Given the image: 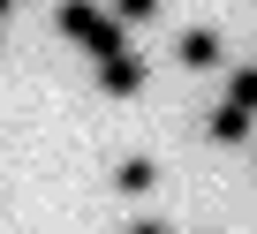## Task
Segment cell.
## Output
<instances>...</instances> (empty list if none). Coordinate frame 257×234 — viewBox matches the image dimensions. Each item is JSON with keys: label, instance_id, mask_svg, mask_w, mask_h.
<instances>
[{"label": "cell", "instance_id": "6da1fadb", "mask_svg": "<svg viewBox=\"0 0 257 234\" xmlns=\"http://www.w3.org/2000/svg\"><path fill=\"white\" fill-rule=\"evenodd\" d=\"M61 38L68 46H83L91 61H106V53H121V38H128V23L113 16V8H91V0H61Z\"/></svg>", "mask_w": 257, "mask_h": 234}, {"label": "cell", "instance_id": "ba28073f", "mask_svg": "<svg viewBox=\"0 0 257 234\" xmlns=\"http://www.w3.org/2000/svg\"><path fill=\"white\" fill-rule=\"evenodd\" d=\"M8 8H16V0H0V23H8Z\"/></svg>", "mask_w": 257, "mask_h": 234}, {"label": "cell", "instance_id": "7a4b0ae2", "mask_svg": "<svg viewBox=\"0 0 257 234\" xmlns=\"http://www.w3.org/2000/svg\"><path fill=\"white\" fill-rule=\"evenodd\" d=\"M144 76H152V68H144L137 53H106V61H98V91H106V98H137Z\"/></svg>", "mask_w": 257, "mask_h": 234}, {"label": "cell", "instance_id": "277c9868", "mask_svg": "<svg viewBox=\"0 0 257 234\" xmlns=\"http://www.w3.org/2000/svg\"><path fill=\"white\" fill-rule=\"evenodd\" d=\"M182 68H219V31H182Z\"/></svg>", "mask_w": 257, "mask_h": 234}, {"label": "cell", "instance_id": "8992f818", "mask_svg": "<svg viewBox=\"0 0 257 234\" xmlns=\"http://www.w3.org/2000/svg\"><path fill=\"white\" fill-rule=\"evenodd\" d=\"M227 98H234V106H249V113H257V68H234V76H227Z\"/></svg>", "mask_w": 257, "mask_h": 234}, {"label": "cell", "instance_id": "5b68a950", "mask_svg": "<svg viewBox=\"0 0 257 234\" xmlns=\"http://www.w3.org/2000/svg\"><path fill=\"white\" fill-rule=\"evenodd\" d=\"M242 136H249V106H234V98L212 106V144H242Z\"/></svg>", "mask_w": 257, "mask_h": 234}, {"label": "cell", "instance_id": "52a82bcc", "mask_svg": "<svg viewBox=\"0 0 257 234\" xmlns=\"http://www.w3.org/2000/svg\"><path fill=\"white\" fill-rule=\"evenodd\" d=\"M113 16H121V23H152V16H159V0H113Z\"/></svg>", "mask_w": 257, "mask_h": 234}, {"label": "cell", "instance_id": "3957f363", "mask_svg": "<svg viewBox=\"0 0 257 234\" xmlns=\"http://www.w3.org/2000/svg\"><path fill=\"white\" fill-rule=\"evenodd\" d=\"M113 189H121V196H152V189H159V166H152V159H121V166H113Z\"/></svg>", "mask_w": 257, "mask_h": 234}]
</instances>
